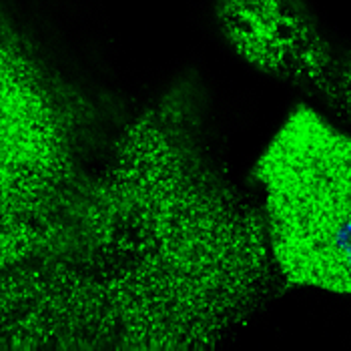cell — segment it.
<instances>
[{
	"label": "cell",
	"instance_id": "2",
	"mask_svg": "<svg viewBox=\"0 0 351 351\" xmlns=\"http://www.w3.org/2000/svg\"><path fill=\"white\" fill-rule=\"evenodd\" d=\"M219 30L251 69L293 84L313 86L333 49L298 0H223Z\"/></svg>",
	"mask_w": 351,
	"mask_h": 351
},
{
	"label": "cell",
	"instance_id": "1",
	"mask_svg": "<svg viewBox=\"0 0 351 351\" xmlns=\"http://www.w3.org/2000/svg\"><path fill=\"white\" fill-rule=\"evenodd\" d=\"M253 181L279 275L351 298V135L299 105L257 157Z\"/></svg>",
	"mask_w": 351,
	"mask_h": 351
},
{
	"label": "cell",
	"instance_id": "3",
	"mask_svg": "<svg viewBox=\"0 0 351 351\" xmlns=\"http://www.w3.org/2000/svg\"><path fill=\"white\" fill-rule=\"evenodd\" d=\"M319 90L331 97L351 121V54L346 58L341 54L333 56L331 66L319 84Z\"/></svg>",
	"mask_w": 351,
	"mask_h": 351
}]
</instances>
